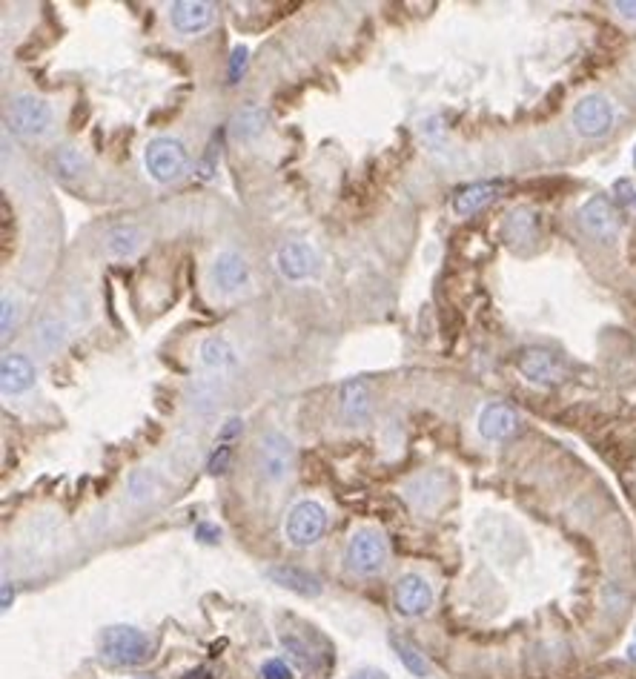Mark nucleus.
Returning a JSON list of instances; mask_svg holds the SVG:
<instances>
[{"label":"nucleus","mask_w":636,"mask_h":679,"mask_svg":"<svg viewBox=\"0 0 636 679\" xmlns=\"http://www.w3.org/2000/svg\"><path fill=\"white\" fill-rule=\"evenodd\" d=\"M98 648L107 663L120 665V668L143 665L152 660V640L132 625L104 628V633L98 636Z\"/></svg>","instance_id":"f257e3e1"},{"label":"nucleus","mask_w":636,"mask_h":679,"mask_svg":"<svg viewBox=\"0 0 636 679\" xmlns=\"http://www.w3.org/2000/svg\"><path fill=\"white\" fill-rule=\"evenodd\" d=\"M143 167L158 183H172L190 170V152L175 138H155L143 150Z\"/></svg>","instance_id":"f03ea898"},{"label":"nucleus","mask_w":636,"mask_h":679,"mask_svg":"<svg viewBox=\"0 0 636 679\" xmlns=\"http://www.w3.org/2000/svg\"><path fill=\"white\" fill-rule=\"evenodd\" d=\"M296 465V447L281 430H266L255 444V467L266 482H281Z\"/></svg>","instance_id":"7ed1b4c3"},{"label":"nucleus","mask_w":636,"mask_h":679,"mask_svg":"<svg viewBox=\"0 0 636 679\" xmlns=\"http://www.w3.org/2000/svg\"><path fill=\"white\" fill-rule=\"evenodd\" d=\"M9 130L20 138H44L52 130V107L44 98L37 95H20L12 100V107L6 112Z\"/></svg>","instance_id":"20e7f679"},{"label":"nucleus","mask_w":636,"mask_h":679,"mask_svg":"<svg viewBox=\"0 0 636 679\" xmlns=\"http://www.w3.org/2000/svg\"><path fill=\"white\" fill-rule=\"evenodd\" d=\"M387 539L381 537L379 530H359L356 537L347 542V568L359 576H373L387 565Z\"/></svg>","instance_id":"39448f33"},{"label":"nucleus","mask_w":636,"mask_h":679,"mask_svg":"<svg viewBox=\"0 0 636 679\" xmlns=\"http://www.w3.org/2000/svg\"><path fill=\"white\" fill-rule=\"evenodd\" d=\"M324 528H327V513L318 502L304 499L298 502L290 517H287L284 533H287V542L296 545V548H310L324 537Z\"/></svg>","instance_id":"423d86ee"},{"label":"nucleus","mask_w":636,"mask_h":679,"mask_svg":"<svg viewBox=\"0 0 636 679\" xmlns=\"http://www.w3.org/2000/svg\"><path fill=\"white\" fill-rule=\"evenodd\" d=\"M579 224L585 226L588 235L600 238V241H613L622 230V215L617 207H613V201L608 195H593L582 204Z\"/></svg>","instance_id":"0eeeda50"},{"label":"nucleus","mask_w":636,"mask_h":679,"mask_svg":"<svg viewBox=\"0 0 636 679\" xmlns=\"http://www.w3.org/2000/svg\"><path fill=\"white\" fill-rule=\"evenodd\" d=\"M570 120L582 138H602L613 127V104L605 95H588L573 107Z\"/></svg>","instance_id":"6e6552de"},{"label":"nucleus","mask_w":636,"mask_h":679,"mask_svg":"<svg viewBox=\"0 0 636 679\" xmlns=\"http://www.w3.org/2000/svg\"><path fill=\"white\" fill-rule=\"evenodd\" d=\"M519 373L533 381V384H542V387H550V384H559L565 379V367L562 361L550 353V350H542V347H527L522 350V356L516 361Z\"/></svg>","instance_id":"1a4fd4ad"},{"label":"nucleus","mask_w":636,"mask_h":679,"mask_svg":"<svg viewBox=\"0 0 636 679\" xmlns=\"http://www.w3.org/2000/svg\"><path fill=\"white\" fill-rule=\"evenodd\" d=\"M210 281L215 284V290L221 296H230L235 290H241L244 284L250 281V266L244 261L241 253L235 250H221L210 266Z\"/></svg>","instance_id":"9d476101"},{"label":"nucleus","mask_w":636,"mask_h":679,"mask_svg":"<svg viewBox=\"0 0 636 679\" xmlns=\"http://www.w3.org/2000/svg\"><path fill=\"white\" fill-rule=\"evenodd\" d=\"M276 266L278 273L287 278V281H304L316 276L318 270V256L310 244L304 241H293V244H284L278 256H276Z\"/></svg>","instance_id":"9b49d317"},{"label":"nucleus","mask_w":636,"mask_h":679,"mask_svg":"<svg viewBox=\"0 0 636 679\" xmlns=\"http://www.w3.org/2000/svg\"><path fill=\"white\" fill-rule=\"evenodd\" d=\"M433 605V588L419 573H404L396 582V611L404 616H422Z\"/></svg>","instance_id":"f8f14e48"},{"label":"nucleus","mask_w":636,"mask_h":679,"mask_svg":"<svg viewBox=\"0 0 636 679\" xmlns=\"http://www.w3.org/2000/svg\"><path fill=\"white\" fill-rule=\"evenodd\" d=\"M516 427H519V413L510 404L494 402V404L482 407V413H479V434H482V439H487V442L510 439L513 434H516Z\"/></svg>","instance_id":"ddd939ff"},{"label":"nucleus","mask_w":636,"mask_h":679,"mask_svg":"<svg viewBox=\"0 0 636 679\" xmlns=\"http://www.w3.org/2000/svg\"><path fill=\"white\" fill-rule=\"evenodd\" d=\"M505 190L502 181H476V183H467L454 195V213L467 218V215H476L479 210H485L487 204H494Z\"/></svg>","instance_id":"4468645a"},{"label":"nucleus","mask_w":636,"mask_h":679,"mask_svg":"<svg viewBox=\"0 0 636 679\" xmlns=\"http://www.w3.org/2000/svg\"><path fill=\"white\" fill-rule=\"evenodd\" d=\"M170 20L181 35H201L213 24V4H207V0H178L170 6Z\"/></svg>","instance_id":"2eb2a0df"},{"label":"nucleus","mask_w":636,"mask_h":679,"mask_svg":"<svg viewBox=\"0 0 636 679\" xmlns=\"http://www.w3.org/2000/svg\"><path fill=\"white\" fill-rule=\"evenodd\" d=\"M339 410L341 416L350 422V424H359L364 422L367 416H370L373 410V393L370 387H367L364 379H347L339 390Z\"/></svg>","instance_id":"dca6fc26"},{"label":"nucleus","mask_w":636,"mask_h":679,"mask_svg":"<svg viewBox=\"0 0 636 679\" xmlns=\"http://www.w3.org/2000/svg\"><path fill=\"white\" fill-rule=\"evenodd\" d=\"M35 376H37L35 364L26 356L9 353V356H4V361H0V387H4L6 396L26 393V390L35 384Z\"/></svg>","instance_id":"f3484780"},{"label":"nucleus","mask_w":636,"mask_h":679,"mask_svg":"<svg viewBox=\"0 0 636 679\" xmlns=\"http://www.w3.org/2000/svg\"><path fill=\"white\" fill-rule=\"evenodd\" d=\"M266 576H270L276 585L293 590L298 596H310V600L321 596V582L316 580L313 573H307V570H301L296 565H270V568H266Z\"/></svg>","instance_id":"a211bd4d"},{"label":"nucleus","mask_w":636,"mask_h":679,"mask_svg":"<svg viewBox=\"0 0 636 679\" xmlns=\"http://www.w3.org/2000/svg\"><path fill=\"white\" fill-rule=\"evenodd\" d=\"M143 246V230L135 224H118L104 235V250L112 258H130Z\"/></svg>","instance_id":"6ab92c4d"},{"label":"nucleus","mask_w":636,"mask_h":679,"mask_svg":"<svg viewBox=\"0 0 636 679\" xmlns=\"http://www.w3.org/2000/svg\"><path fill=\"white\" fill-rule=\"evenodd\" d=\"M264 127H266V110L264 107H258V104H247V107H241L235 115H233V120H230V135L235 138V141H255L261 132H264Z\"/></svg>","instance_id":"aec40b11"},{"label":"nucleus","mask_w":636,"mask_h":679,"mask_svg":"<svg viewBox=\"0 0 636 679\" xmlns=\"http://www.w3.org/2000/svg\"><path fill=\"white\" fill-rule=\"evenodd\" d=\"M198 359H201L203 367L215 370V373H227V370L235 367V350L230 347L227 339L210 336V339H203V341H201V347H198Z\"/></svg>","instance_id":"412c9836"},{"label":"nucleus","mask_w":636,"mask_h":679,"mask_svg":"<svg viewBox=\"0 0 636 679\" xmlns=\"http://www.w3.org/2000/svg\"><path fill=\"white\" fill-rule=\"evenodd\" d=\"M390 642H393V648H396V653H399V660H401V665L413 674V676H419V679H424V676H430V663L424 660V653L407 640V636H390Z\"/></svg>","instance_id":"4be33fe9"},{"label":"nucleus","mask_w":636,"mask_h":679,"mask_svg":"<svg viewBox=\"0 0 636 679\" xmlns=\"http://www.w3.org/2000/svg\"><path fill=\"white\" fill-rule=\"evenodd\" d=\"M52 170H55L57 178L72 181V178H78L80 172L87 170V158H84V152H80L78 147H60L52 155Z\"/></svg>","instance_id":"5701e85b"},{"label":"nucleus","mask_w":636,"mask_h":679,"mask_svg":"<svg viewBox=\"0 0 636 679\" xmlns=\"http://www.w3.org/2000/svg\"><path fill=\"white\" fill-rule=\"evenodd\" d=\"M37 339L47 344V350H55L60 341H64V324H60L57 319H47L44 324H40Z\"/></svg>","instance_id":"b1692460"},{"label":"nucleus","mask_w":636,"mask_h":679,"mask_svg":"<svg viewBox=\"0 0 636 679\" xmlns=\"http://www.w3.org/2000/svg\"><path fill=\"white\" fill-rule=\"evenodd\" d=\"M230 456H233V447L230 444H218V450L210 456L207 470L213 473V476H221V473L227 470V465H230Z\"/></svg>","instance_id":"393cba45"},{"label":"nucleus","mask_w":636,"mask_h":679,"mask_svg":"<svg viewBox=\"0 0 636 679\" xmlns=\"http://www.w3.org/2000/svg\"><path fill=\"white\" fill-rule=\"evenodd\" d=\"M261 674H264V679H293L290 665L281 663V660H270V663H264Z\"/></svg>","instance_id":"a878e982"},{"label":"nucleus","mask_w":636,"mask_h":679,"mask_svg":"<svg viewBox=\"0 0 636 679\" xmlns=\"http://www.w3.org/2000/svg\"><path fill=\"white\" fill-rule=\"evenodd\" d=\"M241 430H244V424H241V419H238V416L227 419V422H224V427L218 430V444H230L233 439H238V436H241Z\"/></svg>","instance_id":"bb28decb"},{"label":"nucleus","mask_w":636,"mask_h":679,"mask_svg":"<svg viewBox=\"0 0 636 679\" xmlns=\"http://www.w3.org/2000/svg\"><path fill=\"white\" fill-rule=\"evenodd\" d=\"M218 155H221V150L215 147V141H213V143H210V150H207V155H203V161L198 163V175H201V178H213L215 163H218Z\"/></svg>","instance_id":"cd10ccee"},{"label":"nucleus","mask_w":636,"mask_h":679,"mask_svg":"<svg viewBox=\"0 0 636 679\" xmlns=\"http://www.w3.org/2000/svg\"><path fill=\"white\" fill-rule=\"evenodd\" d=\"M247 49H244V47H238L235 52H233V60H230V80H233V84H235V80L244 75V69H247Z\"/></svg>","instance_id":"c85d7f7f"},{"label":"nucleus","mask_w":636,"mask_h":679,"mask_svg":"<svg viewBox=\"0 0 636 679\" xmlns=\"http://www.w3.org/2000/svg\"><path fill=\"white\" fill-rule=\"evenodd\" d=\"M15 319H17V304L6 296L4 298V336H9V330L15 327Z\"/></svg>","instance_id":"c756f323"},{"label":"nucleus","mask_w":636,"mask_h":679,"mask_svg":"<svg viewBox=\"0 0 636 679\" xmlns=\"http://www.w3.org/2000/svg\"><path fill=\"white\" fill-rule=\"evenodd\" d=\"M195 537H198L201 542H218V537H221V530H218V528H213V525H198V530H195Z\"/></svg>","instance_id":"7c9ffc66"},{"label":"nucleus","mask_w":636,"mask_h":679,"mask_svg":"<svg viewBox=\"0 0 636 679\" xmlns=\"http://www.w3.org/2000/svg\"><path fill=\"white\" fill-rule=\"evenodd\" d=\"M613 9H617L622 17L636 20V0H620V4H613Z\"/></svg>","instance_id":"2f4dec72"},{"label":"nucleus","mask_w":636,"mask_h":679,"mask_svg":"<svg viewBox=\"0 0 636 679\" xmlns=\"http://www.w3.org/2000/svg\"><path fill=\"white\" fill-rule=\"evenodd\" d=\"M181 679H213V676H210V671L198 668V671H190V674H183Z\"/></svg>","instance_id":"473e14b6"},{"label":"nucleus","mask_w":636,"mask_h":679,"mask_svg":"<svg viewBox=\"0 0 636 679\" xmlns=\"http://www.w3.org/2000/svg\"><path fill=\"white\" fill-rule=\"evenodd\" d=\"M356 679H387L381 671H361V674H356Z\"/></svg>","instance_id":"72a5a7b5"},{"label":"nucleus","mask_w":636,"mask_h":679,"mask_svg":"<svg viewBox=\"0 0 636 679\" xmlns=\"http://www.w3.org/2000/svg\"><path fill=\"white\" fill-rule=\"evenodd\" d=\"M628 656H631V660L636 663V636H633V642L628 645Z\"/></svg>","instance_id":"f704fd0d"},{"label":"nucleus","mask_w":636,"mask_h":679,"mask_svg":"<svg viewBox=\"0 0 636 679\" xmlns=\"http://www.w3.org/2000/svg\"><path fill=\"white\" fill-rule=\"evenodd\" d=\"M4 608H9V585H4Z\"/></svg>","instance_id":"c9c22d12"},{"label":"nucleus","mask_w":636,"mask_h":679,"mask_svg":"<svg viewBox=\"0 0 636 679\" xmlns=\"http://www.w3.org/2000/svg\"><path fill=\"white\" fill-rule=\"evenodd\" d=\"M633 167H636V147H633Z\"/></svg>","instance_id":"e433bc0d"},{"label":"nucleus","mask_w":636,"mask_h":679,"mask_svg":"<svg viewBox=\"0 0 636 679\" xmlns=\"http://www.w3.org/2000/svg\"><path fill=\"white\" fill-rule=\"evenodd\" d=\"M633 201H636V195H633Z\"/></svg>","instance_id":"4c0bfd02"}]
</instances>
